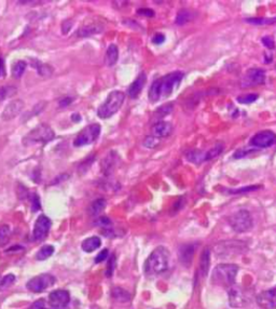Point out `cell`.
<instances>
[{
	"label": "cell",
	"mask_w": 276,
	"mask_h": 309,
	"mask_svg": "<svg viewBox=\"0 0 276 309\" xmlns=\"http://www.w3.org/2000/svg\"><path fill=\"white\" fill-rule=\"evenodd\" d=\"M165 40H166L165 35H164V34H162V33H157V34H155V35L153 36L152 39H151L152 44L155 45V46L163 45L164 42H165Z\"/></svg>",
	"instance_id": "7bdbcfd3"
},
{
	"label": "cell",
	"mask_w": 276,
	"mask_h": 309,
	"mask_svg": "<svg viewBox=\"0 0 276 309\" xmlns=\"http://www.w3.org/2000/svg\"><path fill=\"white\" fill-rule=\"evenodd\" d=\"M125 101V94L122 91L115 90L107 96L106 101L101 104L97 110V116L101 119H108L117 114L120 108L122 107Z\"/></svg>",
	"instance_id": "277c9868"
},
{
	"label": "cell",
	"mask_w": 276,
	"mask_h": 309,
	"mask_svg": "<svg viewBox=\"0 0 276 309\" xmlns=\"http://www.w3.org/2000/svg\"><path fill=\"white\" fill-rule=\"evenodd\" d=\"M245 22L253 25H272L276 23V17H249V19H245Z\"/></svg>",
	"instance_id": "83f0119b"
},
{
	"label": "cell",
	"mask_w": 276,
	"mask_h": 309,
	"mask_svg": "<svg viewBox=\"0 0 276 309\" xmlns=\"http://www.w3.org/2000/svg\"><path fill=\"white\" fill-rule=\"evenodd\" d=\"M52 225V222L49 217L46 215H40L37 221L35 223L33 237L36 241H43L46 238L47 234L50 232V228Z\"/></svg>",
	"instance_id": "8fae6325"
},
{
	"label": "cell",
	"mask_w": 276,
	"mask_h": 309,
	"mask_svg": "<svg viewBox=\"0 0 276 309\" xmlns=\"http://www.w3.org/2000/svg\"><path fill=\"white\" fill-rule=\"evenodd\" d=\"M261 42H262V45L267 48V49H270V50L275 49V41L271 36H265V37H262Z\"/></svg>",
	"instance_id": "b9f144b4"
},
{
	"label": "cell",
	"mask_w": 276,
	"mask_h": 309,
	"mask_svg": "<svg viewBox=\"0 0 276 309\" xmlns=\"http://www.w3.org/2000/svg\"><path fill=\"white\" fill-rule=\"evenodd\" d=\"M108 254H109V251H108L107 249H104L103 251H100V252L97 254V256L95 257V263H96V264H99V263H101V262H104V260L107 259Z\"/></svg>",
	"instance_id": "bcb514c9"
},
{
	"label": "cell",
	"mask_w": 276,
	"mask_h": 309,
	"mask_svg": "<svg viewBox=\"0 0 276 309\" xmlns=\"http://www.w3.org/2000/svg\"><path fill=\"white\" fill-rule=\"evenodd\" d=\"M4 74V66H3V61L0 59V76H2Z\"/></svg>",
	"instance_id": "816d5d0a"
},
{
	"label": "cell",
	"mask_w": 276,
	"mask_h": 309,
	"mask_svg": "<svg viewBox=\"0 0 276 309\" xmlns=\"http://www.w3.org/2000/svg\"><path fill=\"white\" fill-rule=\"evenodd\" d=\"M100 246H101L100 238L94 236V237H90V238H88L83 241L82 245H81V247L85 252L91 253L95 250H97Z\"/></svg>",
	"instance_id": "7402d4cb"
},
{
	"label": "cell",
	"mask_w": 276,
	"mask_h": 309,
	"mask_svg": "<svg viewBox=\"0 0 276 309\" xmlns=\"http://www.w3.org/2000/svg\"><path fill=\"white\" fill-rule=\"evenodd\" d=\"M36 68H37L40 76H50V75H52V72H53V69L50 67L49 65H46V64L39 63V66H36Z\"/></svg>",
	"instance_id": "ab89813d"
},
{
	"label": "cell",
	"mask_w": 276,
	"mask_h": 309,
	"mask_svg": "<svg viewBox=\"0 0 276 309\" xmlns=\"http://www.w3.org/2000/svg\"><path fill=\"white\" fill-rule=\"evenodd\" d=\"M261 187L262 186H259V185H251V186H245V187H242V188H237V189H226V192L229 193V195H241V193L258 190V189H260Z\"/></svg>",
	"instance_id": "4dcf8cb0"
},
{
	"label": "cell",
	"mask_w": 276,
	"mask_h": 309,
	"mask_svg": "<svg viewBox=\"0 0 276 309\" xmlns=\"http://www.w3.org/2000/svg\"><path fill=\"white\" fill-rule=\"evenodd\" d=\"M171 254L165 247H158L151 252L145 263V272L148 276H157L169 267Z\"/></svg>",
	"instance_id": "7a4b0ae2"
},
{
	"label": "cell",
	"mask_w": 276,
	"mask_h": 309,
	"mask_svg": "<svg viewBox=\"0 0 276 309\" xmlns=\"http://www.w3.org/2000/svg\"><path fill=\"white\" fill-rule=\"evenodd\" d=\"M55 137V133L46 124H40L33 129L23 138V144L25 146H32L36 144H46Z\"/></svg>",
	"instance_id": "5b68a950"
},
{
	"label": "cell",
	"mask_w": 276,
	"mask_h": 309,
	"mask_svg": "<svg viewBox=\"0 0 276 309\" xmlns=\"http://www.w3.org/2000/svg\"><path fill=\"white\" fill-rule=\"evenodd\" d=\"M71 119H73V121H75V123H80L81 116H80L79 114H73V116H71Z\"/></svg>",
	"instance_id": "f907efd6"
},
{
	"label": "cell",
	"mask_w": 276,
	"mask_h": 309,
	"mask_svg": "<svg viewBox=\"0 0 276 309\" xmlns=\"http://www.w3.org/2000/svg\"><path fill=\"white\" fill-rule=\"evenodd\" d=\"M103 28L104 26L101 25L100 23H96V22L87 23L83 26H81L79 32H78V36H80V37H88V36H92L95 34L101 33Z\"/></svg>",
	"instance_id": "d6986e66"
},
{
	"label": "cell",
	"mask_w": 276,
	"mask_h": 309,
	"mask_svg": "<svg viewBox=\"0 0 276 309\" xmlns=\"http://www.w3.org/2000/svg\"><path fill=\"white\" fill-rule=\"evenodd\" d=\"M119 49L116 45H110L105 54V64L109 67H112L118 62Z\"/></svg>",
	"instance_id": "44dd1931"
},
{
	"label": "cell",
	"mask_w": 276,
	"mask_h": 309,
	"mask_svg": "<svg viewBox=\"0 0 276 309\" xmlns=\"http://www.w3.org/2000/svg\"><path fill=\"white\" fill-rule=\"evenodd\" d=\"M238 266L235 264H219L213 270L212 282L215 286L230 289L235 284Z\"/></svg>",
	"instance_id": "3957f363"
},
{
	"label": "cell",
	"mask_w": 276,
	"mask_h": 309,
	"mask_svg": "<svg viewBox=\"0 0 276 309\" xmlns=\"http://www.w3.org/2000/svg\"><path fill=\"white\" fill-rule=\"evenodd\" d=\"M196 245L189 244L184 245L179 250V257H181V262L184 266H189L192 262V257L194 255V252L196 250Z\"/></svg>",
	"instance_id": "ac0fdd59"
},
{
	"label": "cell",
	"mask_w": 276,
	"mask_h": 309,
	"mask_svg": "<svg viewBox=\"0 0 276 309\" xmlns=\"http://www.w3.org/2000/svg\"><path fill=\"white\" fill-rule=\"evenodd\" d=\"M173 133V125L171 123H167V121H158L152 126V136L157 138H164L170 136Z\"/></svg>",
	"instance_id": "e0dca14e"
},
{
	"label": "cell",
	"mask_w": 276,
	"mask_h": 309,
	"mask_svg": "<svg viewBox=\"0 0 276 309\" xmlns=\"http://www.w3.org/2000/svg\"><path fill=\"white\" fill-rule=\"evenodd\" d=\"M54 283H55V278L49 274H44L29 280L26 284V288L34 293H40L52 287Z\"/></svg>",
	"instance_id": "30bf717a"
},
{
	"label": "cell",
	"mask_w": 276,
	"mask_h": 309,
	"mask_svg": "<svg viewBox=\"0 0 276 309\" xmlns=\"http://www.w3.org/2000/svg\"><path fill=\"white\" fill-rule=\"evenodd\" d=\"M96 225L101 226V227H110L111 226V221L108 219L106 216H101L99 219L96 221Z\"/></svg>",
	"instance_id": "7dc6e473"
},
{
	"label": "cell",
	"mask_w": 276,
	"mask_h": 309,
	"mask_svg": "<svg viewBox=\"0 0 276 309\" xmlns=\"http://www.w3.org/2000/svg\"><path fill=\"white\" fill-rule=\"evenodd\" d=\"M71 102H73V100L69 99V98H66L63 101H61V103H59V105H61V106H67V105L70 104Z\"/></svg>",
	"instance_id": "681fc988"
},
{
	"label": "cell",
	"mask_w": 276,
	"mask_h": 309,
	"mask_svg": "<svg viewBox=\"0 0 276 309\" xmlns=\"http://www.w3.org/2000/svg\"><path fill=\"white\" fill-rule=\"evenodd\" d=\"M10 237V227L9 225L0 226V246H4L7 244Z\"/></svg>",
	"instance_id": "d590c367"
},
{
	"label": "cell",
	"mask_w": 276,
	"mask_h": 309,
	"mask_svg": "<svg viewBox=\"0 0 276 309\" xmlns=\"http://www.w3.org/2000/svg\"><path fill=\"white\" fill-rule=\"evenodd\" d=\"M111 296L116 301L121 302V303H127L131 300V294L128 292V291H125L124 289L119 288V287H116L111 291Z\"/></svg>",
	"instance_id": "4316f807"
},
{
	"label": "cell",
	"mask_w": 276,
	"mask_h": 309,
	"mask_svg": "<svg viewBox=\"0 0 276 309\" xmlns=\"http://www.w3.org/2000/svg\"><path fill=\"white\" fill-rule=\"evenodd\" d=\"M229 224L234 232L242 234L249 232V230L253 228L254 222L249 211L242 209L235 212V213H233L229 217Z\"/></svg>",
	"instance_id": "8992f818"
},
{
	"label": "cell",
	"mask_w": 276,
	"mask_h": 309,
	"mask_svg": "<svg viewBox=\"0 0 276 309\" xmlns=\"http://www.w3.org/2000/svg\"><path fill=\"white\" fill-rule=\"evenodd\" d=\"M28 309H52L51 307L47 308L46 307V301L45 300H38L36 301L34 304L29 307Z\"/></svg>",
	"instance_id": "c3c4849f"
},
{
	"label": "cell",
	"mask_w": 276,
	"mask_h": 309,
	"mask_svg": "<svg viewBox=\"0 0 276 309\" xmlns=\"http://www.w3.org/2000/svg\"><path fill=\"white\" fill-rule=\"evenodd\" d=\"M194 17V13L189 9H182L177 13L176 24L177 25H184V24L190 22Z\"/></svg>",
	"instance_id": "d4e9b609"
},
{
	"label": "cell",
	"mask_w": 276,
	"mask_h": 309,
	"mask_svg": "<svg viewBox=\"0 0 276 309\" xmlns=\"http://www.w3.org/2000/svg\"><path fill=\"white\" fill-rule=\"evenodd\" d=\"M118 162V155L115 151H111V153L106 157V159L103 161V171L108 175L110 174L113 169L116 168Z\"/></svg>",
	"instance_id": "603a6c76"
},
{
	"label": "cell",
	"mask_w": 276,
	"mask_h": 309,
	"mask_svg": "<svg viewBox=\"0 0 276 309\" xmlns=\"http://www.w3.org/2000/svg\"><path fill=\"white\" fill-rule=\"evenodd\" d=\"M173 111V104L172 103H169V104H164L162 105L160 108H158L157 113H155V116H157L158 118H162L166 116V115L171 114Z\"/></svg>",
	"instance_id": "8d00e7d4"
},
{
	"label": "cell",
	"mask_w": 276,
	"mask_h": 309,
	"mask_svg": "<svg viewBox=\"0 0 276 309\" xmlns=\"http://www.w3.org/2000/svg\"><path fill=\"white\" fill-rule=\"evenodd\" d=\"M15 281V276L14 275H5L2 278H0V291H3L5 289H8L10 286L14 283Z\"/></svg>",
	"instance_id": "e575fe53"
},
{
	"label": "cell",
	"mask_w": 276,
	"mask_h": 309,
	"mask_svg": "<svg viewBox=\"0 0 276 309\" xmlns=\"http://www.w3.org/2000/svg\"><path fill=\"white\" fill-rule=\"evenodd\" d=\"M256 150V148H241V149H237L235 153H234L233 157L235 159H239V158H244L245 156H247L251 153H254V151Z\"/></svg>",
	"instance_id": "60d3db41"
},
{
	"label": "cell",
	"mask_w": 276,
	"mask_h": 309,
	"mask_svg": "<svg viewBox=\"0 0 276 309\" xmlns=\"http://www.w3.org/2000/svg\"><path fill=\"white\" fill-rule=\"evenodd\" d=\"M257 304L263 309L276 308V287L259 293L257 296Z\"/></svg>",
	"instance_id": "4fadbf2b"
},
{
	"label": "cell",
	"mask_w": 276,
	"mask_h": 309,
	"mask_svg": "<svg viewBox=\"0 0 276 309\" xmlns=\"http://www.w3.org/2000/svg\"><path fill=\"white\" fill-rule=\"evenodd\" d=\"M224 149H225V146H224L223 143L215 144L211 149L205 151V161H209V160H213L215 158H217L218 156L223 154Z\"/></svg>",
	"instance_id": "484cf974"
},
{
	"label": "cell",
	"mask_w": 276,
	"mask_h": 309,
	"mask_svg": "<svg viewBox=\"0 0 276 309\" xmlns=\"http://www.w3.org/2000/svg\"><path fill=\"white\" fill-rule=\"evenodd\" d=\"M228 294H229V303L230 306L233 308H241L244 307L246 304V298L243 294L242 290L237 286H232L230 289H228Z\"/></svg>",
	"instance_id": "9a60e30c"
},
{
	"label": "cell",
	"mask_w": 276,
	"mask_h": 309,
	"mask_svg": "<svg viewBox=\"0 0 276 309\" xmlns=\"http://www.w3.org/2000/svg\"><path fill=\"white\" fill-rule=\"evenodd\" d=\"M137 13L139 15H143V16H147V17H153L155 12L152 10V9H149V8H140L137 10Z\"/></svg>",
	"instance_id": "f6af8a7d"
},
{
	"label": "cell",
	"mask_w": 276,
	"mask_h": 309,
	"mask_svg": "<svg viewBox=\"0 0 276 309\" xmlns=\"http://www.w3.org/2000/svg\"><path fill=\"white\" fill-rule=\"evenodd\" d=\"M101 128L98 124H92L87 125L86 128H83L78 135L76 136L74 145L77 147L86 146V145H91L94 142L97 141L99 137Z\"/></svg>",
	"instance_id": "52a82bcc"
},
{
	"label": "cell",
	"mask_w": 276,
	"mask_h": 309,
	"mask_svg": "<svg viewBox=\"0 0 276 309\" xmlns=\"http://www.w3.org/2000/svg\"><path fill=\"white\" fill-rule=\"evenodd\" d=\"M25 69L26 63L24 62V61H17V62H15L13 66H12L11 74L15 79H20V78L24 75V72H25Z\"/></svg>",
	"instance_id": "f546056e"
},
{
	"label": "cell",
	"mask_w": 276,
	"mask_h": 309,
	"mask_svg": "<svg viewBox=\"0 0 276 309\" xmlns=\"http://www.w3.org/2000/svg\"><path fill=\"white\" fill-rule=\"evenodd\" d=\"M47 302H49V305L52 309H65L70 302L69 292L66 290L53 291L52 293H50Z\"/></svg>",
	"instance_id": "7c38bea8"
},
{
	"label": "cell",
	"mask_w": 276,
	"mask_h": 309,
	"mask_svg": "<svg viewBox=\"0 0 276 309\" xmlns=\"http://www.w3.org/2000/svg\"><path fill=\"white\" fill-rule=\"evenodd\" d=\"M160 144V140L157 137H154L152 135H149L146 137L145 142H143V146L147 148H155L157 146H159Z\"/></svg>",
	"instance_id": "f35d334b"
},
{
	"label": "cell",
	"mask_w": 276,
	"mask_h": 309,
	"mask_svg": "<svg viewBox=\"0 0 276 309\" xmlns=\"http://www.w3.org/2000/svg\"><path fill=\"white\" fill-rule=\"evenodd\" d=\"M266 82V71L261 68H249L246 70L241 80L242 89H249L261 86Z\"/></svg>",
	"instance_id": "ba28073f"
},
{
	"label": "cell",
	"mask_w": 276,
	"mask_h": 309,
	"mask_svg": "<svg viewBox=\"0 0 276 309\" xmlns=\"http://www.w3.org/2000/svg\"><path fill=\"white\" fill-rule=\"evenodd\" d=\"M209 265H211V250L206 247L203 251L200 260V274L202 277H206L209 271Z\"/></svg>",
	"instance_id": "ffe728a7"
},
{
	"label": "cell",
	"mask_w": 276,
	"mask_h": 309,
	"mask_svg": "<svg viewBox=\"0 0 276 309\" xmlns=\"http://www.w3.org/2000/svg\"><path fill=\"white\" fill-rule=\"evenodd\" d=\"M147 82V75L146 72H140L136 79L131 83V86L128 89V95L131 99H137L140 95L142 89L145 88Z\"/></svg>",
	"instance_id": "2e32d148"
},
{
	"label": "cell",
	"mask_w": 276,
	"mask_h": 309,
	"mask_svg": "<svg viewBox=\"0 0 276 309\" xmlns=\"http://www.w3.org/2000/svg\"><path fill=\"white\" fill-rule=\"evenodd\" d=\"M187 159L195 165H200V163L205 161V151L201 150H192L187 154Z\"/></svg>",
	"instance_id": "f1b7e54d"
},
{
	"label": "cell",
	"mask_w": 276,
	"mask_h": 309,
	"mask_svg": "<svg viewBox=\"0 0 276 309\" xmlns=\"http://www.w3.org/2000/svg\"><path fill=\"white\" fill-rule=\"evenodd\" d=\"M54 253V247L52 246H44L36 254V258L38 260H45L49 258Z\"/></svg>",
	"instance_id": "1f68e13d"
},
{
	"label": "cell",
	"mask_w": 276,
	"mask_h": 309,
	"mask_svg": "<svg viewBox=\"0 0 276 309\" xmlns=\"http://www.w3.org/2000/svg\"><path fill=\"white\" fill-rule=\"evenodd\" d=\"M116 265H117L116 255H113L112 254V255L109 257V259H108V264H107L106 276L108 278H110L113 275V271H115V269H116Z\"/></svg>",
	"instance_id": "74e56055"
},
{
	"label": "cell",
	"mask_w": 276,
	"mask_h": 309,
	"mask_svg": "<svg viewBox=\"0 0 276 309\" xmlns=\"http://www.w3.org/2000/svg\"><path fill=\"white\" fill-rule=\"evenodd\" d=\"M258 99H259V95H258V94L249 93V94H244V95H241V96H237L236 101L238 103H241V104L248 105V104H251V103L256 102Z\"/></svg>",
	"instance_id": "836d02e7"
},
{
	"label": "cell",
	"mask_w": 276,
	"mask_h": 309,
	"mask_svg": "<svg viewBox=\"0 0 276 309\" xmlns=\"http://www.w3.org/2000/svg\"><path fill=\"white\" fill-rule=\"evenodd\" d=\"M106 200L100 198V199H96L95 201H93L91 203V205H90L89 208V213L91 214L92 216H96L98 215L99 213H101V212L104 211V209L106 208Z\"/></svg>",
	"instance_id": "cb8c5ba5"
},
{
	"label": "cell",
	"mask_w": 276,
	"mask_h": 309,
	"mask_svg": "<svg viewBox=\"0 0 276 309\" xmlns=\"http://www.w3.org/2000/svg\"><path fill=\"white\" fill-rule=\"evenodd\" d=\"M183 71H173L163 77L155 79L149 89L148 99L151 103H157L171 96L174 90L177 89L184 79Z\"/></svg>",
	"instance_id": "6da1fadb"
},
{
	"label": "cell",
	"mask_w": 276,
	"mask_h": 309,
	"mask_svg": "<svg viewBox=\"0 0 276 309\" xmlns=\"http://www.w3.org/2000/svg\"><path fill=\"white\" fill-rule=\"evenodd\" d=\"M24 108V102L22 100H15L10 102L9 104L4 107L2 112L1 118L4 121H9L14 119L17 115H20Z\"/></svg>",
	"instance_id": "5bb4252c"
},
{
	"label": "cell",
	"mask_w": 276,
	"mask_h": 309,
	"mask_svg": "<svg viewBox=\"0 0 276 309\" xmlns=\"http://www.w3.org/2000/svg\"><path fill=\"white\" fill-rule=\"evenodd\" d=\"M31 201H32V210L34 212L38 211L41 205H40V200L37 193H33V195L31 196Z\"/></svg>",
	"instance_id": "ee69618b"
},
{
	"label": "cell",
	"mask_w": 276,
	"mask_h": 309,
	"mask_svg": "<svg viewBox=\"0 0 276 309\" xmlns=\"http://www.w3.org/2000/svg\"><path fill=\"white\" fill-rule=\"evenodd\" d=\"M276 144V133L272 130H262L250 138L249 145L254 148H269Z\"/></svg>",
	"instance_id": "9c48e42d"
},
{
	"label": "cell",
	"mask_w": 276,
	"mask_h": 309,
	"mask_svg": "<svg viewBox=\"0 0 276 309\" xmlns=\"http://www.w3.org/2000/svg\"><path fill=\"white\" fill-rule=\"evenodd\" d=\"M17 92V89L15 87L11 86H1L0 87V101H3L8 98H12Z\"/></svg>",
	"instance_id": "d6a6232c"
}]
</instances>
